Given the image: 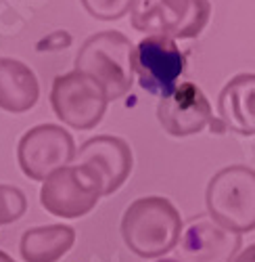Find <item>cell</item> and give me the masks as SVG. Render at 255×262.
Returning a JSON list of instances; mask_svg holds the SVG:
<instances>
[{
    "label": "cell",
    "instance_id": "9c48e42d",
    "mask_svg": "<svg viewBox=\"0 0 255 262\" xmlns=\"http://www.w3.org/2000/svg\"><path fill=\"white\" fill-rule=\"evenodd\" d=\"M157 120L167 135L178 139L199 135L205 128H211L216 135L224 130V124L214 116L209 99L193 82H182L167 97H161Z\"/></svg>",
    "mask_w": 255,
    "mask_h": 262
},
{
    "label": "cell",
    "instance_id": "277c9868",
    "mask_svg": "<svg viewBox=\"0 0 255 262\" xmlns=\"http://www.w3.org/2000/svg\"><path fill=\"white\" fill-rule=\"evenodd\" d=\"M130 24L148 36H167L172 40L197 38L209 21V0H134Z\"/></svg>",
    "mask_w": 255,
    "mask_h": 262
},
{
    "label": "cell",
    "instance_id": "9a60e30c",
    "mask_svg": "<svg viewBox=\"0 0 255 262\" xmlns=\"http://www.w3.org/2000/svg\"><path fill=\"white\" fill-rule=\"evenodd\" d=\"M28 210L26 193L13 187L0 183V225H9L19 221Z\"/></svg>",
    "mask_w": 255,
    "mask_h": 262
},
{
    "label": "cell",
    "instance_id": "7a4b0ae2",
    "mask_svg": "<svg viewBox=\"0 0 255 262\" xmlns=\"http://www.w3.org/2000/svg\"><path fill=\"white\" fill-rule=\"evenodd\" d=\"M132 40L115 30H105L84 40L75 57V70L96 80L109 101L132 89Z\"/></svg>",
    "mask_w": 255,
    "mask_h": 262
},
{
    "label": "cell",
    "instance_id": "8fae6325",
    "mask_svg": "<svg viewBox=\"0 0 255 262\" xmlns=\"http://www.w3.org/2000/svg\"><path fill=\"white\" fill-rule=\"evenodd\" d=\"M73 164H86L96 168L105 183V195H113L130 177L134 156L130 145L123 139L100 135L88 139L86 143H82L80 149H75Z\"/></svg>",
    "mask_w": 255,
    "mask_h": 262
},
{
    "label": "cell",
    "instance_id": "7c38bea8",
    "mask_svg": "<svg viewBox=\"0 0 255 262\" xmlns=\"http://www.w3.org/2000/svg\"><path fill=\"white\" fill-rule=\"evenodd\" d=\"M218 116L232 133L255 137V74H237L226 82L218 97Z\"/></svg>",
    "mask_w": 255,
    "mask_h": 262
},
{
    "label": "cell",
    "instance_id": "ac0fdd59",
    "mask_svg": "<svg viewBox=\"0 0 255 262\" xmlns=\"http://www.w3.org/2000/svg\"><path fill=\"white\" fill-rule=\"evenodd\" d=\"M0 262H15L7 252H3V250H0Z\"/></svg>",
    "mask_w": 255,
    "mask_h": 262
},
{
    "label": "cell",
    "instance_id": "2e32d148",
    "mask_svg": "<svg viewBox=\"0 0 255 262\" xmlns=\"http://www.w3.org/2000/svg\"><path fill=\"white\" fill-rule=\"evenodd\" d=\"M86 13L100 21H115L130 13L134 0H80Z\"/></svg>",
    "mask_w": 255,
    "mask_h": 262
},
{
    "label": "cell",
    "instance_id": "30bf717a",
    "mask_svg": "<svg viewBox=\"0 0 255 262\" xmlns=\"http://www.w3.org/2000/svg\"><path fill=\"white\" fill-rule=\"evenodd\" d=\"M241 242L243 235L226 231L207 214H199L182 227L176 248L182 262H232Z\"/></svg>",
    "mask_w": 255,
    "mask_h": 262
},
{
    "label": "cell",
    "instance_id": "6da1fadb",
    "mask_svg": "<svg viewBox=\"0 0 255 262\" xmlns=\"http://www.w3.org/2000/svg\"><path fill=\"white\" fill-rule=\"evenodd\" d=\"M182 227L178 208L161 195L134 200L121 216L123 242L140 258H161L172 252L178 246Z\"/></svg>",
    "mask_w": 255,
    "mask_h": 262
},
{
    "label": "cell",
    "instance_id": "e0dca14e",
    "mask_svg": "<svg viewBox=\"0 0 255 262\" xmlns=\"http://www.w3.org/2000/svg\"><path fill=\"white\" fill-rule=\"evenodd\" d=\"M232 262H255V244L239 250V254L235 256V260Z\"/></svg>",
    "mask_w": 255,
    "mask_h": 262
},
{
    "label": "cell",
    "instance_id": "5bb4252c",
    "mask_svg": "<svg viewBox=\"0 0 255 262\" xmlns=\"http://www.w3.org/2000/svg\"><path fill=\"white\" fill-rule=\"evenodd\" d=\"M75 244V231L69 225L34 227L21 235L19 252L26 262H59Z\"/></svg>",
    "mask_w": 255,
    "mask_h": 262
},
{
    "label": "cell",
    "instance_id": "52a82bcc",
    "mask_svg": "<svg viewBox=\"0 0 255 262\" xmlns=\"http://www.w3.org/2000/svg\"><path fill=\"white\" fill-rule=\"evenodd\" d=\"M75 158L73 137L63 126L40 124L19 139L17 162L32 181H46L59 168L71 166Z\"/></svg>",
    "mask_w": 255,
    "mask_h": 262
},
{
    "label": "cell",
    "instance_id": "d6986e66",
    "mask_svg": "<svg viewBox=\"0 0 255 262\" xmlns=\"http://www.w3.org/2000/svg\"><path fill=\"white\" fill-rule=\"evenodd\" d=\"M155 262H178V260H174V258H159V260H155Z\"/></svg>",
    "mask_w": 255,
    "mask_h": 262
},
{
    "label": "cell",
    "instance_id": "3957f363",
    "mask_svg": "<svg viewBox=\"0 0 255 262\" xmlns=\"http://www.w3.org/2000/svg\"><path fill=\"white\" fill-rule=\"evenodd\" d=\"M207 216L232 233L255 231V170L226 166L211 177L205 191Z\"/></svg>",
    "mask_w": 255,
    "mask_h": 262
},
{
    "label": "cell",
    "instance_id": "4fadbf2b",
    "mask_svg": "<svg viewBox=\"0 0 255 262\" xmlns=\"http://www.w3.org/2000/svg\"><path fill=\"white\" fill-rule=\"evenodd\" d=\"M40 99V84L30 65L11 57L0 59V109L26 114Z\"/></svg>",
    "mask_w": 255,
    "mask_h": 262
},
{
    "label": "cell",
    "instance_id": "5b68a950",
    "mask_svg": "<svg viewBox=\"0 0 255 262\" xmlns=\"http://www.w3.org/2000/svg\"><path fill=\"white\" fill-rule=\"evenodd\" d=\"M105 195V183L96 168L73 164L59 168L42 181L40 204L48 214L59 218H82L94 210Z\"/></svg>",
    "mask_w": 255,
    "mask_h": 262
},
{
    "label": "cell",
    "instance_id": "8992f818",
    "mask_svg": "<svg viewBox=\"0 0 255 262\" xmlns=\"http://www.w3.org/2000/svg\"><path fill=\"white\" fill-rule=\"evenodd\" d=\"M109 99L103 86L84 72H67L53 80L50 107L55 116L69 128L92 130L103 122Z\"/></svg>",
    "mask_w": 255,
    "mask_h": 262
},
{
    "label": "cell",
    "instance_id": "ba28073f",
    "mask_svg": "<svg viewBox=\"0 0 255 262\" xmlns=\"http://www.w3.org/2000/svg\"><path fill=\"white\" fill-rule=\"evenodd\" d=\"M186 57L167 36H146L132 49V72L146 93L167 97L184 74Z\"/></svg>",
    "mask_w": 255,
    "mask_h": 262
}]
</instances>
